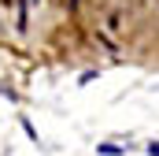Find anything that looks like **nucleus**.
Segmentation results:
<instances>
[{"label":"nucleus","mask_w":159,"mask_h":156,"mask_svg":"<svg viewBox=\"0 0 159 156\" xmlns=\"http://www.w3.org/2000/svg\"><path fill=\"white\" fill-rule=\"evenodd\" d=\"M96 153H100V156H122L126 149H122V145H115V141H100V145H96Z\"/></svg>","instance_id":"1"},{"label":"nucleus","mask_w":159,"mask_h":156,"mask_svg":"<svg viewBox=\"0 0 159 156\" xmlns=\"http://www.w3.org/2000/svg\"><path fill=\"white\" fill-rule=\"evenodd\" d=\"M148 156H159V141H152V145H148Z\"/></svg>","instance_id":"2"},{"label":"nucleus","mask_w":159,"mask_h":156,"mask_svg":"<svg viewBox=\"0 0 159 156\" xmlns=\"http://www.w3.org/2000/svg\"><path fill=\"white\" fill-rule=\"evenodd\" d=\"M37 4H41V0H26V7H37Z\"/></svg>","instance_id":"3"},{"label":"nucleus","mask_w":159,"mask_h":156,"mask_svg":"<svg viewBox=\"0 0 159 156\" xmlns=\"http://www.w3.org/2000/svg\"><path fill=\"white\" fill-rule=\"evenodd\" d=\"M67 7H78V0H67Z\"/></svg>","instance_id":"4"},{"label":"nucleus","mask_w":159,"mask_h":156,"mask_svg":"<svg viewBox=\"0 0 159 156\" xmlns=\"http://www.w3.org/2000/svg\"><path fill=\"white\" fill-rule=\"evenodd\" d=\"M4 4H11V0H4Z\"/></svg>","instance_id":"5"}]
</instances>
